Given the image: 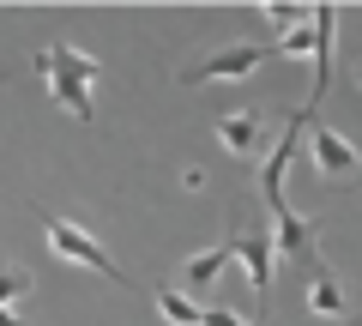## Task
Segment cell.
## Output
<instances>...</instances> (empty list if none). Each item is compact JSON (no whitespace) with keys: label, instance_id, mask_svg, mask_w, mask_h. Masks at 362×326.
Here are the masks:
<instances>
[{"label":"cell","instance_id":"6da1fadb","mask_svg":"<svg viewBox=\"0 0 362 326\" xmlns=\"http://www.w3.org/2000/svg\"><path fill=\"white\" fill-rule=\"evenodd\" d=\"M42 218V235H49V254L54 260H66V266H85V272H97V278H115V284H133L127 272L115 266V254L97 242L90 230H78L73 218H54V211H37Z\"/></svg>","mask_w":362,"mask_h":326},{"label":"cell","instance_id":"7a4b0ae2","mask_svg":"<svg viewBox=\"0 0 362 326\" xmlns=\"http://www.w3.org/2000/svg\"><path fill=\"white\" fill-rule=\"evenodd\" d=\"M308 115H314V109H296V115H290V133H278V145H272L266 163H259V194H266V211L284 206V175H290V163H296V139H302V133H314Z\"/></svg>","mask_w":362,"mask_h":326},{"label":"cell","instance_id":"3957f363","mask_svg":"<svg viewBox=\"0 0 362 326\" xmlns=\"http://www.w3.org/2000/svg\"><path fill=\"white\" fill-rule=\"evenodd\" d=\"M266 54H272V42H230V49L206 54V61L181 66V78H187V85H199V78H247Z\"/></svg>","mask_w":362,"mask_h":326},{"label":"cell","instance_id":"277c9868","mask_svg":"<svg viewBox=\"0 0 362 326\" xmlns=\"http://www.w3.org/2000/svg\"><path fill=\"white\" fill-rule=\"evenodd\" d=\"M308 145H314V170H320V182H350V175H362V157H356V145L344 139V133H332V127H314L308 133Z\"/></svg>","mask_w":362,"mask_h":326},{"label":"cell","instance_id":"5b68a950","mask_svg":"<svg viewBox=\"0 0 362 326\" xmlns=\"http://www.w3.org/2000/svg\"><path fill=\"white\" fill-rule=\"evenodd\" d=\"M30 66L66 73V78H78V85H97V78H103V61L85 54V49H73V42H49V49H37V54H30Z\"/></svg>","mask_w":362,"mask_h":326},{"label":"cell","instance_id":"8992f818","mask_svg":"<svg viewBox=\"0 0 362 326\" xmlns=\"http://www.w3.org/2000/svg\"><path fill=\"white\" fill-rule=\"evenodd\" d=\"M332 30H338V6H314V91H308V109L326 97V85H332Z\"/></svg>","mask_w":362,"mask_h":326},{"label":"cell","instance_id":"52a82bcc","mask_svg":"<svg viewBox=\"0 0 362 326\" xmlns=\"http://www.w3.org/2000/svg\"><path fill=\"white\" fill-rule=\"evenodd\" d=\"M230 242H235V260L247 266V284H254V290H266V284H272V254H278L272 230H235Z\"/></svg>","mask_w":362,"mask_h":326},{"label":"cell","instance_id":"ba28073f","mask_svg":"<svg viewBox=\"0 0 362 326\" xmlns=\"http://www.w3.org/2000/svg\"><path fill=\"white\" fill-rule=\"evenodd\" d=\"M272 242H278V254L314 260V218H302V211L278 206V211H272Z\"/></svg>","mask_w":362,"mask_h":326},{"label":"cell","instance_id":"9c48e42d","mask_svg":"<svg viewBox=\"0 0 362 326\" xmlns=\"http://www.w3.org/2000/svg\"><path fill=\"white\" fill-rule=\"evenodd\" d=\"M37 78L49 85V97L73 121H97V97H90V85H78V78H66V73H49V66H37Z\"/></svg>","mask_w":362,"mask_h":326},{"label":"cell","instance_id":"30bf717a","mask_svg":"<svg viewBox=\"0 0 362 326\" xmlns=\"http://www.w3.org/2000/svg\"><path fill=\"white\" fill-rule=\"evenodd\" d=\"M230 260H235V242H218V248L194 254V260L181 266V290H187V296H199V290H211V284H218V272H223Z\"/></svg>","mask_w":362,"mask_h":326},{"label":"cell","instance_id":"8fae6325","mask_svg":"<svg viewBox=\"0 0 362 326\" xmlns=\"http://www.w3.org/2000/svg\"><path fill=\"white\" fill-rule=\"evenodd\" d=\"M302 302H308V314H320V320H344V290H338V278L326 272L320 260H314V278H308V290H302Z\"/></svg>","mask_w":362,"mask_h":326},{"label":"cell","instance_id":"7c38bea8","mask_svg":"<svg viewBox=\"0 0 362 326\" xmlns=\"http://www.w3.org/2000/svg\"><path fill=\"white\" fill-rule=\"evenodd\" d=\"M218 139H223V151L254 157V151H259V115H254V109H235V115H223V121H218Z\"/></svg>","mask_w":362,"mask_h":326},{"label":"cell","instance_id":"4fadbf2b","mask_svg":"<svg viewBox=\"0 0 362 326\" xmlns=\"http://www.w3.org/2000/svg\"><path fill=\"white\" fill-rule=\"evenodd\" d=\"M151 302H157V314H163L169 326H206V308H199L187 290H157Z\"/></svg>","mask_w":362,"mask_h":326},{"label":"cell","instance_id":"5bb4252c","mask_svg":"<svg viewBox=\"0 0 362 326\" xmlns=\"http://www.w3.org/2000/svg\"><path fill=\"white\" fill-rule=\"evenodd\" d=\"M259 18H266V25H278V30L290 37V30L308 25V6H296V0H266V6H259Z\"/></svg>","mask_w":362,"mask_h":326},{"label":"cell","instance_id":"9a60e30c","mask_svg":"<svg viewBox=\"0 0 362 326\" xmlns=\"http://www.w3.org/2000/svg\"><path fill=\"white\" fill-rule=\"evenodd\" d=\"M25 296H30V272L25 266H0V308H13Z\"/></svg>","mask_w":362,"mask_h":326},{"label":"cell","instance_id":"2e32d148","mask_svg":"<svg viewBox=\"0 0 362 326\" xmlns=\"http://www.w3.org/2000/svg\"><path fill=\"white\" fill-rule=\"evenodd\" d=\"M272 54H314V13H308V25H302V30H290V37L272 42Z\"/></svg>","mask_w":362,"mask_h":326},{"label":"cell","instance_id":"e0dca14e","mask_svg":"<svg viewBox=\"0 0 362 326\" xmlns=\"http://www.w3.org/2000/svg\"><path fill=\"white\" fill-rule=\"evenodd\" d=\"M206 326H254V320H242V314H230V308H206Z\"/></svg>","mask_w":362,"mask_h":326},{"label":"cell","instance_id":"ac0fdd59","mask_svg":"<svg viewBox=\"0 0 362 326\" xmlns=\"http://www.w3.org/2000/svg\"><path fill=\"white\" fill-rule=\"evenodd\" d=\"M0 326H25V320H18V308H0Z\"/></svg>","mask_w":362,"mask_h":326},{"label":"cell","instance_id":"d6986e66","mask_svg":"<svg viewBox=\"0 0 362 326\" xmlns=\"http://www.w3.org/2000/svg\"><path fill=\"white\" fill-rule=\"evenodd\" d=\"M356 78H362V61H356Z\"/></svg>","mask_w":362,"mask_h":326},{"label":"cell","instance_id":"ffe728a7","mask_svg":"<svg viewBox=\"0 0 362 326\" xmlns=\"http://www.w3.org/2000/svg\"><path fill=\"white\" fill-rule=\"evenodd\" d=\"M356 326H362V320H356Z\"/></svg>","mask_w":362,"mask_h":326}]
</instances>
